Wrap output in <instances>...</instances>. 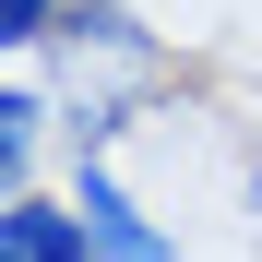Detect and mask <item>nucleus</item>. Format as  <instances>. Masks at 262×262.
<instances>
[{
    "label": "nucleus",
    "mask_w": 262,
    "mask_h": 262,
    "mask_svg": "<svg viewBox=\"0 0 262 262\" xmlns=\"http://www.w3.org/2000/svg\"><path fill=\"white\" fill-rule=\"evenodd\" d=\"M60 12H72V0H0V48H48V36H60Z\"/></svg>",
    "instance_id": "39448f33"
},
{
    "label": "nucleus",
    "mask_w": 262,
    "mask_h": 262,
    "mask_svg": "<svg viewBox=\"0 0 262 262\" xmlns=\"http://www.w3.org/2000/svg\"><path fill=\"white\" fill-rule=\"evenodd\" d=\"M0 262H96L72 203H36V191H0Z\"/></svg>",
    "instance_id": "f03ea898"
},
{
    "label": "nucleus",
    "mask_w": 262,
    "mask_h": 262,
    "mask_svg": "<svg viewBox=\"0 0 262 262\" xmlns=\"http://www.w3.org/2000/svg\"><path fill=\"white\" fill-rule=\"evenodd\" d=\"M60 36H72V48H107V60H143V24H131L119 0H72Z\"/></svg>",
    "instance_id": "20e7f679"
},
{
    "label": "nucleus",
    "mask_w": 262,
    "mask_h": 262,
    "mask_svg": "<svg viewBox=\"0 0 262 262\" xmlns=\"http://www.w3.org/2000/svg\"><path fill=\"white\" fill-rule=\"evenodd\" d=\"M36 143H48V96L12 72V83H0V191H24V179H36Z\"/></svg>",
    "instance_id": "7ed1b4c3"
},
{
    "label": "nucleus",
    "mask_w": 262,
    "mask_h": 262,
    "mask_svg": "<svg viewBox=\"0 0 262 262\" xmlns=\"http://www.w3.org/2000/svg\"><path fill=\"white\" fill-rule=\"evenodd\" d=\"M72 214H83V238H96V262H179V238H167L155 214H143V203L107 179V155H83V179H72Z\"/></svg>",
    "instance_id": "f257e3e1"
}]
</instances>
